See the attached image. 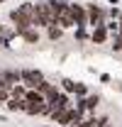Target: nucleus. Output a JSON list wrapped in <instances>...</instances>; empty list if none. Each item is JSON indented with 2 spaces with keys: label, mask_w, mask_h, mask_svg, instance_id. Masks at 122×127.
I'll list each match as a JSON object with an SVG mask.
<instances>
[{
  "label": "nucleus",
  "mask_w": 122,
  "mask_h": 127,
  "mask_svg": "<svg viewBox=\"0 0 122 127\" xmlns=\"http://www.w3.org/2000/svg\"><path fill=\"white\" fill-rule=\"evenodd\" d=\"M32 12H34V2H20L15 10H10V20L15 25L17 34L27 32L34 27V20H32Z\"/></svg>",
  "instance_id": "1"
},
{
  "label": "nucleus",
  "mask_w": 122,
  "mask_h": 127,
  "mask_svg": "<svg viewBox=\"0 0 122 127\" xmlns=\"http://www.w3.org/2000/svg\"><path fill=\"white\" fill-rule=\"evenodd\" d=\"M56 125H68V127H76L81 120H83V112L78 108H66V110H54L49 115Z\"/></svg>",
  "instance_id": "2"
},
{
  "label": "nucleus",
  "mask_w": 122,
  "mask_h": 127,
  "mask_svg": "<svg viewBox=\"0 0 122 127\" xmlns=\"http://www.w3.org/2000/svg\"><path fill=\"white\" fill-rule=\"evenodd\" d=\"M32 20H34V27H49V25H54L51 7H49V0L34 2V12H32Z\"/></svg>",
  "instance_id": "3"
},
{
  "label": "nucleus",
  "mask_w": 122,
  "mask_h": 127,
  "mask_svg": "<svg viewBox=\"0 0 122 127\" xmlns=\"http://www.w3.org/2000/svg\"><path fill=\"white\" fill-rule=\"evenodd\" d=\"M44 73L42 71H37V68H22V83L32 88V91H39V86L44 83Z\"/></svg>",
  "instance_id": "4"
},
{
  "label": "nucleus",
  "mask_w": 122,
  "mask_h": 127,
  "mask_svg": "<svg viewBox=\"0 0 122 127\" xmlns=\"http://www.w3.org/2000/svg\"><path fill=\"white\" fill-rule=\"evenodd\" d=\"M88 7V25L91 27H98V25H105V17H107V12L100 7V5H86Z\"/></svg>",
  "instance_id": "5"
},
{
  "label": "nucleus",
  "mask_w": 122,
  "mask_h": 127,
  "mask_svg": "<svg viewBox=\"0 0 122 127\" xmlns=\"http://www.w3.org/2000/svg\"><path fill=\"white\" fill-rule=\"evenodd\" d=\"M98 105H100V95H86V98H78V100H76V108L81 112H86V110L93 112Z\"/></svg>",
  "instance_id": "6"
},
{
  "label": "nucleus",
  "mask_w": 122,
  "mask_h": 127,
  "mask_svg": "<svg viewBox=\"0 0 122 127\" xmlns=\"http://www.w3.org/2000/svg\"><path fill=\"white\" fill-rule=\"evenodd\" d=\"M39 91H42V95L46 98V103H54V100H56V98L61 95L59 86H54V83H49V81H44V83L39 86Z\"/></svg>",
  "instance_id": "7"
},
{
  "label": "nucleus",
  "mask_w": 122,
  "mask_h": 127,
  "mask_svg": "<svg viewBox=\"0 0 122 127\" xmlns=\"http://www.w3.org/2000/svg\"><path fill=\"white\" fill-rule=\"evenodd\" d=\"M59 25L63 27V30H76L78 25H76V17H73V10H71V5L61 12V17H59Z\"/></svg>",
  "instance_id": "8"
},
{
  "label": "nucleus",
  "mask_w": 122,
  "mask_h": 127,
  "mask_svg": "<svg viewBox=\"0 0 122 127\" xmlns=\"http://www.w3.org/2000/svg\"><path fill=\"white\" fill-rule=\"evenodd\" d=\"M107 37H110V32H107L105 25H98V27H93V32H91V42L93 44H105Z\"/></svg>",
  "instance_id": "9"
},
{
  "label": "nucleus",
  "mask_w": 122,
  "mask_h": 127,
  "mask_svg": "<svg viewBox=\"0 0 122 127\" xmlns=\"http://www.w3.org/2000/svg\"><path fill=\"white\" fill-rule=\"evenodd\" d=\"M71 10H73V17H76L78 27H88V7H83V5H71Z\"/></svg>",
  "instance_id": "10"
},
{
  "label": "nucleus",
  "mask_w": 122,
  "mask_h": 127,
  "mask_svg": "<svg viewBox=\"0 0 122 127\" xmlns=\"http://www.w3.org/2000/svg\"><path fill=\"white\" fill-rule=\"evenodd\" d=\"M49 7H51V17H54V25H59V17L61 12L68 7V2L66 0H49Z\"/></svg>",
  "instance_id": "11"
},
{
  "label": "nucleus",
  "mask_w": 122,
  "mask_h": 127,
  "mask_svg": "<svg viewBox=\"0 0 122 127\" xmlns=\"http://www.w3.org/2000/svg\"><path fill=\"white\" fill-rule=\"evenodd\" d=\"M5 108L10 112H27V100H25V98H10V100L5 103Z\"/></svg>",
  "instance_id": "12"
},
{
  "label": "nucleus",
  "mask_w": 122,
  "mask_h": 127,
  "mask_svg": "<svg viewBox=\"0 0 122 127\" xmlns=\"http://www.w3.org/2000/svg\"><path fill=\"white\" fill-rule=\"evenodd\" d=\"M0 78L7 81L10 86H17V83H22V71H17V68H7V71L0 73Z\"/></svg>",
  "instance_id": "13"
},
{
  "label": "nucleus",
  "mask_w": 122,
  "mask_h": 127,
  "mask_svg": "<svg viewBox=\"0 0 122 127\" xmlns=\"http://www.w3.org/2000/svg\"><path fill=\"white\" fill-rule=\"evenodd\" d=\"M49 105H51V112H54V110H66V108H71V95L61 93L59 98H56L54 103H49ZM51 112H49V115H51Z\"/></svg>",
  "instance_id": "14"
},
{
  "label": "nucleus",
  "mask_w": 122,
  "mask_h": 127,
  "mask_svg": "<svg viewBox=\"0 0 122 127\" xmlns=\"http://www.w3.org/2000/svg\"><path fill=\"white\" fill-rule=\"evenodd\" d=\"M10 98H12V86L0 78V103H7Z\"/></svg>",
  "instance_id": "15"
},
{
  "label": "nucleus",
  "mask_w": 122,
  "mask_h": 127,
  "mask_svg": "<svg viewBox=\"0 0 122 127\" xmlns=\"http://www.w3.org/2000/svg\"><path fill=\"white\" fill-rule=\"evenodd\" d=\"M46 34H49L51 42H56L61 34H63V27H61V25H49V27H46Z\"/></svg>",
  "instance_id": "16"
},
{
  "label": "nucleus",
  "mask_w": 122,
  "mask_h": 127,
  "mask_svg": "<svg viewBox=\"0 0 122 127\" xmlns=\"http://www.w3.org/2000/svg\"><path fill=\"white\" fill-rule=\"evenodd\" d=\"M20 37H22L25 42H30V44H37V42H39V32L34 30V27H32V30H27V32H22Z\"/></svg>",
  "instance_id": "17"
},
{
  "label": "nucleus",
  "mask_w": 122,
  "mask_h": 127,
  "mask_svg": "<svg viewBox=\"0 0 122 127\" xmlns=\"http://www.w3.org/2000/svg\"><path fill=\"white\" fill-rule=\"evenodd\" d=\"M27 91H30V88H27L25 83H17V86H12V98H25Z\"/></svg>",
  "instance_id": "18"
},
{
  "label": "nucleus",
  "mask_w": 122,
  "mask_h": 127,
  "mask_svg": "<svg viewBox=\"0 0 122 127\" xmlns=\"http://www.w3.org/2000/svg\"><path fill=\"white\" fill-rule=\"evenodd\" d=\"M73 93H76V98H86V95H88V88H86V83L76 81V88H73Z\"/></svg>",
  "instance_id": "19"
},
{
  "label": "nucleus",
  "mask_w": 122,
  "mask_h": 127,
  "mask_svg": "<svg viewBox=\"0 0 122 127\" xmlns=\"http://www.w3.org/2000/svg\"><path fill=\"white\" fill-rule=\"evenodd\" d=\"M61 88H63L66 93H73V88H76V81H71V78H61Z\"/></svg>",
  "instance_id": "20"
},
{
  "label": "nucleus",
  "mask_w": 122,
  "mask_h": 127,
  "mask_svg": "<svg viewBox=\"0 0 122 127\" xmlns=\"http://www.w3.org/2000/svg\"><path fill=\"white\" fill-rule=\"evenodd\" d=\"M105 27L110 34H117L120 32V20H110V22H105Z\"/></svg>",
  "instance_id": "21"
},
{
  "label": "nucleus",
  "mask_w": 122,
  "mask_h": 127,
  "mask_svg": "<svg viewBox=\"0 0 122 127\" xmlns=\"http://www.w3.org/2000/svg\"><path fill=\"white\" fill-rule=\"evenodd\" d=\"M95 120H98L95 115H91V117H83V120H81L76 127H95Z\"/></svg>",
  "instance_id": "22"
},
{
  "label": "nucleus",
  "mask_w": 122,
  "mask_h": 127,
  "mask_svg": "<svg viewBox=\"0 0 122 127\" xmlns=\"http://www.w3.org/2000/svg\"><path fill=\"white\" fill-rule=\"evenodd\" d=\"M76 39H78V42H86V39H88V32H86V27H76Z\"/></svg>",
  "instance_id": "23"
},
{
  "label": "nucleus",
  "mask_w": 122,
  "mask_h": 127,
  "mask_svg": "<svg viewBox=\"0 0 122 127\" xmlns=\"http://www.w3.org/2000/svg\"><path fill=\"white\" fill-rule=\"evenodd\" d=\"M107 15L112 17V20H120V17H122V12H120V7H110V12H107Z\"/></svg>",
  "instance_id": "24"
},
{
  "label": "nucleus",
  "mask_w": 122,
  "mask_h": 127,
  "mask_svg": "<svg viewBox=\"0 0 122 127\" xmlns=\"http://www.w3.org/2000/svg\"><path fill=\"white\" fill-rule=\"evenodd\" d=\"M105 125H110V117H98L95 120V127H105Z\"/></svg>",
  "instance_id": "25"
},
{
  "label": "nucleus",
  "mask_w": 122,
  "mask_h": 127,
  "mask_svg": "<svg viewBox=\"0 0 122 127\" xmlns=\"http://www.w3.org/2000/svg\"><path fill=\"white\" fill-rule=\"evenodd\" d=\"M5 32H7V30H5V25H0V39L5 37Z\"/></svg>",
  "instance_id": "26"
},
{
  "label": "nucleus",
  "mask_w": 122,
  "mask_h": 127,
  "mask_svg": "<svg viewBox=\"0 0 122 127\" xmlns=\"http://www.w3.org/2000/svg\"><path fill=\"white\" fill-rule=\"evenodd\" d=\"M117 34H122V17H120V32H117Z\"/></svg>",
  "instance_id": "27"
},
{
  "label": "nucleus",
  "mask_w": 122,
  "mask_h": 127,
  "mask_svg": "<svg viewBox=\"0 0 122 127\" xmlns=\"http://www.w3.org/2000/svg\"><path fill=\"white\" fill-rule=\"evenodd\" d=\"M110 2H112V5H117V2H120V0H110Z\"/></svg>",
  "instance_id": "28"
},
{
  "label": "nucleus",
  "mask_w": 122,
  "mask_h": 127,
  "mask_svg": "<svg viewBox=\"0 0 122 127\" xmlns=\"http://www.w3.org/2000/svg\"><path fill=\"white\" fill-rule=\"evenodd\" d=\"M2 47H5V44H2V39H0V49H2Z\"/></svg>",
  "instance_id": "29"
},
{
  "label": "nucleus",
  "mask_w": 122,
  "mask_h": 127,
  "mask_svg": "<svg viewBox=\"0 0 122 127\" xmlns=\"http://www.w3.org/2000/svg\"><path fill=\"white\" fill-rule=\"evenodd\" d=\"M44 127H54V125H44ZM56 127H59V125H56Z\"/></svg>",
  "instance_id": "30"
},
{
  "label": "nucleus",
  "mask_w": 122,
  "mask_h": 127,
  "mask_svg": "<svg viewBox=\"0 0 122 127\" xmlns=\"http://www.w3.org/2000/svg\"><path fill=\"white\" fill-rule=\"evenodd\" d=\"M105 127H112V125H105Z\"/></svg>",
  "instance_id": "31"
},
{
  "label": "nucleus",
  "mask_w": 122,
  "mask_h": 127,
  "mask_svg": "<svg viewBox=\"0 0 122 127\" xmlns=\"http://www.w3.org/2000/svg\"><path fill=\"white\" fill-rule=\"evenodd\" d=\"M0 2H5V0H0Z\"/></svg>",
  "instance_id": "32"
}]
</instances>
